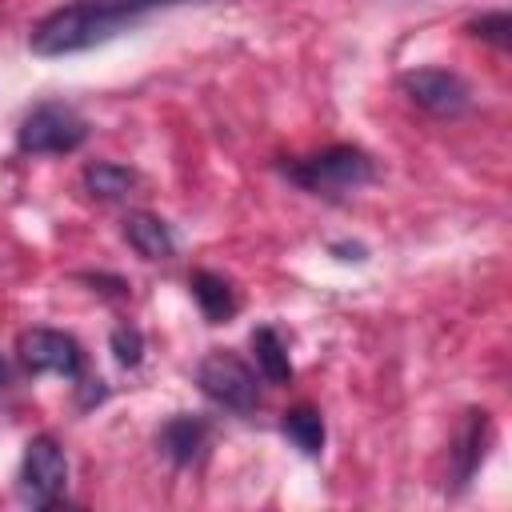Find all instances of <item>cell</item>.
Here are the masks:
<instances>
[{
  "instance_id": "obj_1",
  "label": "cell",
  "mask_w": 512,
  "mask_h": 512,
  "mask_svg": "<svg viewBox=\"0 0 512 512\" xmlns=\"http://www.w3.org/2000/svg\"><path fill=\"white\" fill-rule=\"evenodd\" d=\"M140 12L144 8L132 0H72L36 20V28L28 32V48L36 56H72L120 36L136 24Z\"/></svg>"
},
{
  "instance_id": "obj_2",
  "label": "cell",
  "mask_w": 512,
  "mask_h": 512,
  "mask_svg": "<svg viewBox=\"0 0 512 512\" xmlns=\"http://www.w3.org/2000/svg\"><path fill=\"white\" fill-rule=\"evenodd\" d=\"M280 172L300 184L304 192H316V196H344V192H356L364 184H372L376 176V164L364 148H352V144H332L324 152H312V156H300V160H288L280 164Z\"/></svg>"
},
{
  "instance_id": "obj_3",
  "label": "cell",
  "mask_w": 512,
  "mask_h": 512,
  "mask_svg": "<svg viewBox=\"0 0 512 512\" xmlns=\"http://www.w3.org/2000/svg\"><path fill=\"white\" fill-rule=\"evenodd\" d=\"M84 140H88V120L60 100L36 104L16 128V148L24 156H64L76 152Z\"/></svg>"
},
{
  "instance_id": "obj_4",
  "label": "cell",
  "mask_w": 512,
  "mask_h": 512,
  "mask_svg": "<svg viewBox=\"0 0 512 512\" xmlns=\"http://www.w3.org/2000/svg\"><path fill=\"white\" fill-rule=\"evenodd\" d=\"M196 384H200V392H204L212 404H220V408H228V412L248 416V412L260 408V380H256V368L244 364V360H240L236 352H228V348H212V352L196 364Z\"/></svg>"
},
{
  "instance_id": "obj_5",
  "label": "cell",
  "mask_w": 512,
  "mask_h": 512,
  "mask_svg": "<svg viewBox=\"0 0 512 512\" xmlns=\"http://www.w3.org/2000/svg\"><path fill=\"white\" fill-rule=\"evenodd\" d=\"M68 488V456L52 436H32L20 460V500L32 508L60 504Z\"/></svg>"
},
{
  "instance_id": "obj_6",
  "label": "cell",
  "mask_w": 512,
  "mask_h": 512,
  "mask_svg": "<svg viewBox=\"0 0 512 512\" xmlns=\"http://www.w3.org/2000/svg\"><path fill=\"white\" fill-rule=\"evenodd\" d=\"M404 96L432 116H460L472 108V88L452 68H412L400 76Z\"/></svg>"
},
{
  "instance_id": "obj_7",
  "label": "cell",
  "mask_w": 512,
  "mask_h": 512,
  "mask_svg": "<svg viewBox=\"0 0 512 512\" xmlns=\"http://www.w3.org/2000/svg\"><path fill=\"white\" fill-rule=\"evenodd\" d=\"M16 352H20V364H24L32 376L56 372V376L76 380L80 368H84L80 344H76L68 332H56V328H28V332H20Z\"/></svg>"
},
{
  "instance_id": "obj_8",
  "label": "cell",
  "mask_w": 512,
  "mask_h": 512,
  "mask_svg": "<svg viewBox=\"0 0 512 512\" xmlns=\"http://www.w3.org/2000/svg\"><path fill=\"white\" fill-rule=\"evenodd\" d=\"M208 436H212V424L204 416H192V412H180L172 420H164V428L156 432V448L160 456H168L176 468H188L204 456L208 448Z\"/></svg>"
},
{
  "instance_id": "obj_9",
  "label": "cell",
  "mask_w": 512,
  "mask_h": 512,
  "mask_svg": "<svg viewBox=\"0 0 512 512\" xmlns=\"http://www.w3.org/2000/svg\"><path fill=\"white\" fill-rule=\"evenodd\" d=\"M488 440H492V420L484 408H472L460 424V436H456V448H452V492L468 488V480L476 476V468L484 464V452H488Z\"/></svg>"
},
{
  "instance_id": "obj_10",
  "label": "cell",
  "mask_w": 512,
  "mask_h": 512,
  "mask_svg": "<svg viewBox=\"0 0 512 512\" xmlns=\"http://www.w3.org/2000/svg\"><path fill=\"white\" fill-rule=\"evenodd\" d=\"M124 240L144 256V260H172L176 240L168 232V224L152 212H128L124 216Z\"/></svg>"
},
{
  "instance_id": "obj_11",
  "label": "cell",
  "mask_w": 512,
  "mask_h": 512,
  "mask_svg": "<svg viewBox=\"0 0 512 512\" xmlns=\"http://www.w3.org/2000/svg\"><path fill=\"white\" fill-rule=\"evenodd\" d=\"M188 288H192V300L200 304V312H204L208 324H224V320L236 316V292H232V284L224 276L200 268V272L188 276Z\"/></svg>"
},
{
  "instance_id": "obj_12",
  "label": "cell",
  "mask_w": 512,
  "mask_h": 512,
  "mask_svg": "<svg viewBox=\"0 0 512 512\" xmlns=\"http://www.w3.org/2000/svg\"><path fill=\"white\" fill-rule=\"evenodd\" d=\"M80 180H84V192L96 200H124L136 188V172L116 160H92Z\"/></svg>"
},
{
  "instance_id": "obj_13",
  "label": "cell",
  "mask_w": 512,
  "mask_h": 512,
  "mask_svg": "<svg viewBox=\"0 0 512 512\" xmlns=\"http://www.w3.org/2000/svg\"><path fill=\"white\" fill-rule=\"evenodd\" d=\"M252 356H256V368H260L264 380H272V384H288L292 380V360H288V348H284L276 328L264 324V328L252 332Z\"/></svg>"
},
{
  "instance_id": "obj_14",
  "label": "cell",
  "mask_w": 512,
  "mask_h": 512,
  "mask_svg": "<svg viewBox=\"0 0 512 512\" xmlns=\"http://www.w3.org/2000/svg\"><path fill=\"white\" fill-rule=\"evenodd\" d=\"M280 428H284V436H288L304 456H320V452H324V416H320L312 404L288 408L284 420H280Z\"/></svg>"
},
{
  "instance_id": "obj_15",
  "label": "cell",
  "mask_w": 512,
  "mask_h": 512,
  "mask_svg": "<svg viewBox=\"0 0 512 512\" xmlns=\"http://www.w3.org/2000/svg\"><path fill=\"white\" fill-rule=\"evenodd\" d=\"M464 32L476 36V40H488L496 48H508L512 44V20H508V12H484L480 20H468Z\"/></svg>"
},
{
  "instance_id": "obj_16",
  "label": "cell",
  "mask_w": 512,
  "mask_h": 512,
  "mask_svg": "<svg viewBox=\"0 0 512 512\" xmlns=\"http://www.w3.org/2000/svg\"><path fill=\"white\" fill-rule=\"evenodd\" d=\"M108 344H112V352H116V360L124 368H136L144 360V336H140L136 324H116L112 336H108Z\"/></svg>"
},
{
  "instance_id": "obj_17",
  "label": "cell",
  "mask_w": 512,
  "mask_h": 512,
  "mask_svg": "<svg viewBox=\"0 0 512 512\" xmlns=\"http://www.w3.org/2000/svg\"><path fill=\"white\" fill-rule=\"evenodd\" d=\"M84 284H92V292L100 296H128V280L124 276H112V272H80Z\"/></svg>"
},
{
  "instance_id": "obj_18",
  "label": "cell",
  "mask_w": 512,
  "mask_h": 512,
  "mask_svg": "<svg viewBox=\"0 0 512 512\" xmlns=\"http://www.w3.org/2000/svg\"><path fill=\"white\" fill-rule=\"evenodd\" d=\"M332 252H336L340 260H364V248H360V244H332Z\"/></svg>"
},
{
  "instance_id": "obj_19",
  "label": "cell",
  "mask_w": 512,
  "mask_h": 512,
  "mask_svg": "<svg viewBox=\"0 0 512 512\" xmlns=\"http://www.w3.org/2000/svg\"><path fill=\"white\" fill-rule=\"evenodd\" d=\"M4 384H8V360L0 356V388H4Z\"/></svg>"
},
{
  "instance_id": "obj_20",
  "label": "cell",
  "mask_w": 512,
  "mask_h": 512,
  "mask_svg": "<svg viewBox=\"0 0 512 512\" xmlns=\"http://www.w3.org/2000/svg\"><path fill=\"white\" fill-rule=\"evenodd\" d=\"M132 4H140V8H152V4H176V0H132Z\"/></svg>"
}]
</instances>
